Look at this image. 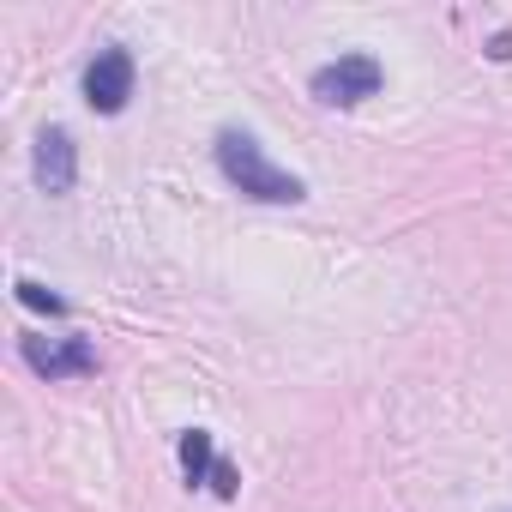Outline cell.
<instances>
[{
	"instance_id": "cell-5",
	"label": "cell",
	"mask_w": 512,
	"mask_h": 512,
	"mask_svg": "<svg viewBox=\"0 0 512 512\" xmlns=\"http://www.w3.org/2000/svg\"><path fill=\"white\" fill-rule=\"evenodd\" d=\"M73 181H79V151H73V133L49 127V133L37 139V187H43V193H73Z\"/></svg>"
},
{
	"instance_id": "cell-7",
	"label": "cell",
	"mask_w": 512,
	"mask_h": 512,
	"mask_svg": "<svg viewBox=\"0 0 512 512\" xmlns=\"http://www.w3.org/2000/svg\"><path fill=\"white\" fill-rule=\"evenodd\" d=\"M19 302H25V308H43V314H67V302H61V296H49V290H43V284H31V278L19 284Z\"/></svg>"
},
{
	"instance_id": "cell-4",
	"label": "cell",
	"mask_w": 512,
	"mask_h": 512,
	"mask_svg": "<svg viewBox=\"0 0 512 512\" xmlns=\"http://www.w3.org/2000/svg\"><path fill=\"white\" fill-rule=\"evenodd\" d=\"M25 362L49 380H73V374H97V350L85 338H25Z\"/></svg>"
},
{
	"instance_id": "cell-3",
	"label": "cell",
	"mask_w": 512,
	"mask_h": 512,
	"mask_svg": "<svg viewBox=\"0 0 512 512\" xmlns=\"http://www.w3.org/2000/svg\"><path fill=\"white\" fill-rule=\"evenodd\" d=\"M374 91H380V61L374 55H344V61L314 73V97L320 103H362Z\"/></svg>"
},
{
	"instance_id": "cell-1",
	"label": "cell",
	"mask_w": 512,
	"mask_h": 512,
	"mask_svg": "<svg viewBox=\"0 0 512 512\" xmlns=\"http://www.w3.org/2000/svg\"><path fill=\"white\" fill-rule=\"evenodd\" d=\"M217 169H223L247 199H266V205H296V199L308 193L290 169H278L260 145H253L247 133H235V127H229V133H217Z\"/></svg>"
},
{
	"instance_id": "cell-6",
	"label": "cell",
	"mask_w": 512,
	"mask_h": 512,
	"mask_svg": "<svg viewBox=\"0 0 512 512\" xmlns=\"http://www.w3.org/2000/svg\"><path fill=\"white\" fill-rule=\"evenodd\" d=\"M217 464H223V458L211 452V434H205V428L181 434V470H187L193 482H199V476H217Z\"/></svg>"
},
{
	"instance_id": "cell-2",
	"label": "cell",
	"mask_w": 512,
	"mask_h": 512,
	"mask_svg": "<svg viewBox=\"0 0 512 512\" xmlns=\"http://www.w3.org/2000/svg\"><path fill=\"white\" fill-rule=\"evenodd\" d=\"M133 97V55L127 49H103L91 67H85V103L97 115H121Z\"/></svg>"
}]
</instances>
